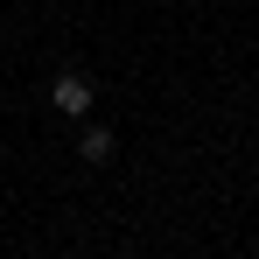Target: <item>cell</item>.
<instances>
[{
    "label": "cell",
    "instance_id": "6da1fadb",
    "mask_svg": "<svg viewBox=\"0 0 259 259\" xmlns=\"http://www.w3.org/2000/svg\"><path fill=\"white\" fill-rule=\"evenodd\" d=\"M49 105H56V112H70V119H84V112H91V77L63 70V77L49 84Z\"/></svg>",
    "mask_w": 259,
    "mask_h": 259
},
{
    "label": "cell",
    "instance_id": "7a4b0ae2",
    "mask_svg": "<svg viewBox=\"0 0 259 259\" xmlns=\"http://www.w3.org/2000/svg\"><path fill=\"white\" fill-rule=\"evenodd\" d=\"M77 154H84L91 168H105V161L119 154V133H112V126H84V140H77Z\"/></svg>",
    "mask_w": 259,
    "mask_h": 259
}]
</instances>
